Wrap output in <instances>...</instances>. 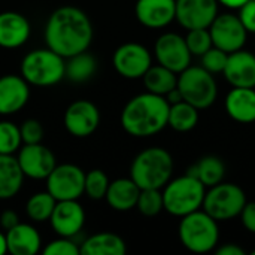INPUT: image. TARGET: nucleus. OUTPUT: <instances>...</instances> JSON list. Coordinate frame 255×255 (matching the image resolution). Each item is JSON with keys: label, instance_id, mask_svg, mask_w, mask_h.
Masks as SVG:
<instances>
[{"label": "nucleus", "instance_id": "obj_13", "mask_svg": "<svg viewBox=\"0 0 255 255\" xmlns=\"http://www.w3.org/2000/svg\"><path fill=\"white\" fill-rule=\"evenodd\" d=\"M16 160L25 178L34 181H45L57 166L54 152L40 143L22 145L18 151Z\"/></svg>", "mask_w": 255, "mask_h": 255}, {"label": "nucleus", "instance_id": "obj_45", "mask_svg": "<svg viewBox=\"0 0 255 255\" xmlns=\"http://www.w3.org/2000/svg\"><path fill=\"white\" fill-rule=\"evenodd\" d=\"M251 255H255V250L254 251H251Z\"/></svg>", "mask_w": 255, "mask_h": 255}, {"label": "nucleus", "instance_id": "obj_15", "mask_svg": "<svg viewBox=\"0 0 255 255\" xmlns=\"http://www.w3.org/2000/svg\"><path fill=\"white\" fill-rule=\"evenodd\" d=\"M218 15V0H176V19L187 28H209Z\"/></svg>", "mask_w": 255, "mask_h": 255}, {"label": "nucleus", "instance_id": "obj_19", "mask_svg": "<svg viewBox=\"0 0 255 255\" xmlns=\"http://www.w3.org/2000/svg\"><path fill=\"white\" fill-rule=\"evenodd\" d=\"M137 21L148 28H161L176 19V0H137Z\"/></svg>", "mask_w": 255, "mask_h": 255}, {"label": "nucleus", "instance_id": "obj_37", "mask_svg": "<svg viewBox=\"0 0 255 255\" xmlns=\"http://www.w3.org/2000/svg\"><path fill=\"white\" fill-rule=\"evenodd\" d=\"M22 145H31V143H40L43 139V127L37 120H25L19 126Z\"/></svg>", "mask_w": 255, "mask_h": 255}, {"label": "nucleus", "instance_id": "obj_14", "mask_svg": "<svg viewBox=\"0 0 255 255\" xmlns=\"http://www.w3.org/2000/svg\"><path fill=\"white\" fill-rule=\"evenodd\" d=\"M154 54L158 64L170 69L175 73H181L191 63V52L185 42V37L176 33L161 34L154 45Z\"/></svg>", "mask_w": 255, "mask_h": 255}, {"label": "nucleus", "instance_id": "obj_8", "mask_svg": "<svg viewBox=\"0 0 255 255\" xmlns=\"http://www.w3.org/2000/svg\"><path fill=\"white\" fill-rule=\"evenodd\" d=\"M245 205H247V196L239 185L220 182L206 191L202 208L214 220L229 221L241 215Z\"/></svg>", "mask_w": 255, "mask_h": 255}, {"label": "nucleus", "instance_id": "obj_4", "mask_svg": "<svg viewBox=\"0 0 255 255\" xmlns=\"http://www.w3.org/2000/svg\"><path fill=\"white\" fill-rule=\"evenodd\" d=\"M19 72L30 85L52 87L66 78V58L48 46L33 49L22 57Z\"/></svg>", "mask_w": 255, "mask_h": 255}, {"label": "nucleus", "instance_id": "obj_28", "mask_svg": "<svg viewBox=\"0 0 255 255\" xmlns=\"http://www.w3.org/2000/svg\"><path fill=\"white\" fill-rule=\"evenodd\" d=\"M197 123H199V109L196 106H193L185 100L170 105L167 126H170L173 130L185 133L193 130L197 126Z\"/></svg>", "mask_w": 255, "mask_h": 255}, {"label": "nucleus", "instance_id": "obj_11", "mask_svg": "<svg viewBox=\"0 0 255 255\" xmlns=\"http://www.w3.org/2000/svg\"><path fill=\"white\" fill-rule=\"evenodd\" d=\"M63 124L69 134L73 137H88L91 136L100 124L99 108L85 99L72 102L63 115Z\"/></svg>", "mask_w": 255, "mask_h": 255}, {"label": "nucleus", "instance_id": "obj_42", "mask_svg": "<svg viewBox=\"0 0 255 255\" xmlns=\"http://www.w3.org/2000/svg\"><path fill=\"white\" fill-rule=\"evenodd\" d=\"M166 99H167V102L170 103V105H173V103H178V102H182L184 100V97H182V94H181V91H179V88L176 87V88H173L167 96H166Z\"/></svg>", "mask_w": 255, "mask_h": 255}, {"label": "nucleus", "instance_id": "obj_23", "mask_svg": "<svg viewBox=\"0 0 255 255\" xmlns=\"http://www.w3.org/2000/svg\"><path fill=\"white\" fill-rule=\"evenodd\" d=\"M139 194L140 188L131 178H120L109 184L105 199L114 211L127 212L136 208Z\"/></svg>", "mask_w": 255, "mask_h": 255}, {"label": "nucleus", "instance_id": "obj_26", "mask_svg": "<svg viewBox=\"0 0 255 255\" xmlns=\"http://www.w3.org/2000/svg\"><path fill=\"white\" fill-rule=\"evenodd\" d=\"M178 73L172 72L170 69L158 64L151 66L146 73L142 76L143 84L146 87V91L158 94V96H167L173 88L178 87Z\"/></svg>", "mask_w": 255, "mask_h": 255}, {"label": "nucleus", "instance_id": "obj_43", "mask_svg": "<svg viewBox=\"0 0 255 255\" xmlns=\"http://www.w3.org/2000/svg\"><path fill=\"white\" fill-rule=\"evenodd\" d=\"M248 0H218V3L230 7V9H241Z\"/></svg>", "mask_w": 255, "mask_h": 255}, {"label": "nucleus", "instance_id": "obj_25", "mask_svg": "<svg viewBox=\"0 0 255 255\" xmlns=\"http://www.w3.org/2000/svg\"><path fill=\"white\" fill-rule=\"evenodd\" d=\"M126 242L115 233H97L85 239L81 245L84 255H124Z\"/></svg>", "mask_w": 255, "mask_h": 255}, {"label": "nucleus", "instance_id": "obj_7", "mask_svg": "<svg viewBox=\"0 0 255 255\" xmlns=\"http://www.w3.org/2000/svg\"><path fill=\"white\" fill-rule=\"evenodd\" d=\"M178 88L185 102L199 111L212 106L218 96V87L211 72L203 66H188L178 76Z\"/></svg>", "mask_w": 255, "mask_h": 255}, {"label": "nucleus", "instance_id": "obj_18", "mask_svg": "<svg viewBox=\"0 0 255 255\" xmlns=\"http://www.w3.org/2000/svg\"><path fill=\"white\" fill-rule=\"evenodd\" d=\"M31 34L27 16L15 10L0 12V48L18 49L24 46Z\"/></svg>", "mask_w": 255, "mask_h": 255}, {"label": "nucleus", "instance_id": "obj_2", "mask_svg": "<svg viewBox=\"0 0 255 255\" xmlns=\"http://www.w3.org/2000/svg\"><path fill=\"white\" fill-rule=\"evenodd\" d=\"M169 111L170 103L164 96L146 91L127 102L121 112V126L134 137L154 136L167 126Z\"/></svg>", "mask_w": 255, "mask_h": 255}, {"label": "nucleus", "instance_id": "obj_20", "mask_svg": "<svg viewBox=\"0 0 255 255\" xmlns=\"http://www.w3.org/2000/svg\"><path fill=\"white\" fill-rule=\"evenodd\" d=\"M223 73L232 87L255 88V55L244 49L229 54Z\"/></svg>", "mask_w": 255, "mask_h": 255}, {"label": "nucleus", "instance_id": "obj_31", "mask_svg": "<svg viewBox=\"0 0 255 255\" xmlns=\"http://www.w3.org/2000/svg\"><path fill=\"white\" fill-rule=\"evenodd\" d=\"M22 146L19 126L12 121H0V154L13 155Z\"/></svg>", "mask_w": 255, "mask_h": 255}, {"label": "nucleus", "instance_id": "obj_3", "mask_svg": "<svg viewBox=\"0 0 255 255\" xmlns=\"http://www.w3.org/2000/svg\"><path fill=\"white\" fill-rule=\"evenodd\" d=\"M172 173L173 158L169 151L158 146L139 152L130 167V178L140 190L164 188V185L172 179Z\"/></svg>", "mask_w": 255, "mask_h": 255}, {"label": "nucleus", "instance_id": "obj_34", "mask_svg": "<svg viewBox=\"0 0 255 255\" xmlns=\"http://www.w3.org/2000/svg\"><path fill=\"white\" fill-rule=\"evenodd\" d=\"M185 42L188 45V49L193 55L202 57L206 51H209L214 43L209 33V28H194L188 30V34L185 37Z\"/></svg>", "mask_w": 255, "mask_h": 255}, {"label": "nucleus", "instance_id": "obj_9", "mask_svg": "<svg viewBox=\"0 0 255 255\" xmlns=\"http://www.w3.org/2000/svg\"><path fill=\"white\" fill-rule=\"evenodd\" d=\"M46 181V191L57 200H79L85 188V172L70 163L57 164Z\"/></svg>", "mask_w": 255, "mask_h": 255}, {"label": "nucleus", "instance_id": "obj_33", "mask_svg": "<svg viewBox=\"0 0 255 255\" xmlns=\"http://www.w3.org/2000/svg\"><path fill=\"white\" fill-rule=\"evenodd\" d=\"M136 208L145 217H155L164 209L163 191L158 188H145L140 190Z\"/></svg>", "mask_w": 255, "mask_h": 255}, {"label": "nucleus", "instance_id": "obj_40", "mask_svg": "<svg viewBox=\"0 0 255 255\" xmlns=\"http://www.w3.org/2000/svg\"><path fill=\"white\" fill-rule=\"evenodd\" d=\"M18 223H19V218H18V215H16L15 211L7 209V211L1 212V215H0V226H1V229H3L4 232L10 230V229L15 227Z\"/></svg>", "mask_w": 255, "mask_h": 255}, {"label": "nucleus", "instance_id": "obj_36", "mask_svg": "<svg viewBox=\"0 0 255 255\" xmlns=\"http://www.w3.org/2000/svg\"><path fill=\"white\" fill-rule=\"evenodd\" d=\"M227 60H229V52L217 46H212L209 51H206L202 55V66L211 73H220V72L223 73L227 64Z\"/></svg>", "mask_w": 255, "mask_h": 255}, {"label": "nucleus", "instance_id": "obj_21", "mask_svg": "<svg viewBox=\"0 0 255 255\" xmlns=\"http://www.w3.org/2000/svg\"><path fill=\"white\" fill-rule=\"evenodd\" d=\"M7 253L12 255H34L42 251V238L37 229L28 223H18L6 232Z\"/></svg>", "mask_w": 255, "mask_h": 255}, {"label": "nucleus", "instance_id": "obj_38", "mask_svg": "<svg viewBox=\"0 0 255 255\" xmlns=\"http://www.w3.org/2000/svg\"><path fill=\"white\" fill-rule=\"evenodd\" d=\"M239 18H241L242 24L245 25L247 31L255 33V0H248L241 7Z\"/></svg>", "mask_w": 255, "mask_h": 255}, {"label": "nucleus", "instance_id": "obj_22", "mask_svg": "<svg viewBox=\"0 0 255 255\" xmlns=\"http://www.w3.org/2000/svg\"><path fill=\"white\" fill-rule=\"evenodd\" d=\"M226 112L238 123H255V90L239 88L233 90L226 97Z\"/></svg>", "mask_w": 255, "mask_h": 255}, {"label": "nucleus", "instance_id": "obj_10", "mask_svg": "<svg viewBox=\"0 0 255 255\" xmlns=\"http://www.w3.org/2000/svg\"><path fill=\"white\" fill-rule=\"evenodd\" d=\"M114 69L126 79L142 78L152 66L151 52L140 43L127 42L118 46L112 57Z\"/></svg>", "mask_w": 255, "mask_h": 255}, {"label": "nucleus", "instance_id": "obj_30", "mask_svg": "<svg viewBox=\"0 0 255 255\" xmlns=\"http://www.w3.org/2000/svg\"><path fill=\"white\" fill-rule=\"evenodd\" d=\"M57 205V200L45 190L34 193L28 197L25 203V214L33 223H45L49 221L52 211Z\"/></svg>", "mask_w": 255, "mask_h": 255}, {"label": "nucleus", "instance_id": "obj_39", "mask_svg": "<svg viewBox=\"0 0 255 255\" xmlns=\"http://www.w3.org/2000/svg\"><path fill=\"white\" fill-rule=\"evenodd\" d=\"M241 220L244 227L250 232V233H255V202H251L245 205V208L241 212Z\"/></svg>", "mask_w": 255, "mask_h": 255}, {"label": "nucleus", "instance_id": "obj_16", "mask_svg": "<svg viewBox=\"0 0 255 255\" xmlns=\"http://www.w3.org/2000/svg\"><path fill=\"white\" fill-rule=\"evenodd\" d=\"M49 224L57 236L75 238L84 229L85 211L78 200H60L52 211Z\"/></svg>", "mask_w": 255, "mask_h": 255}, {"label": "nucleus", "instance_id": "obj_6", "mask_svg": "<svg viewBox=\"0 0 255 255\" xmlns=\"http://www.w3.org/2000/svg\"><path fill=\"white\" fill-rule=\"evenodd\" d=\"M178 235L181 244L191 253L205 254L212 251L220 241L218 221L205 211H196L182 217Z\"/></svg>", "mask_w": 255, "mask_h": 255}, {"label": "nucleus", "instance_id": "obj_1", "mask_svg": "<svg viewBox=\"0 0 255 255\" xmlns=\"http://www.w3.org/2000/svg\"><path fill=\"white\" fill-rule=\"evenodd\" d=\"M94 36L90 16L76 6H60L46 19L43 37L49 49L64 58L88 51Z\"/></svg>", "mask_w": 255, "mask_h": 255}, {"label": "nucleus", "instance_id": "obj_29", "mask_svg": "<svg viewBox=\"0 0 255 255\" xmlns=\"http://www.w3.org/2000/svg\"><path fill=\"white\" fill-rule=\"evenodd\" d=\"M188 173L197 176L206 188H211L220 182H223L224 175H226V166L221 158L208 155L203 157Z\"/></svg>", "mask_w": 255, "mask_h": 255}, {"label": "nucleus", "instance_id": "obj_24", "mask_svg": "<svg viewBox=\"0 0 255 255\" xmlns=\"http://www.w3.org/2000/svg\"><path fill=\"white\" fill-rule=\"evenodd\" d=\"M24 178L16 157L0 154V200L13 199L21 191Z\"/></svg>", "mask_w": 255, "mask_h": 255}, {"label": "nucleus", "instance_id": "obj_35", "mask_svg": "<svg viewBox=\"0 0 255 255\" xmlns=\"http://www.w3.org/2000/svg\"><path fill=\"white\" fill-rule=\"evenodd\" d=\"M42 253L45 255H79L81 245H78L73 238H63L58 236L57 239L51 241Z\"/></svg>", "mask_w": 255, "mask_h": 255}, {"label": "nucleus", "instance_id": "obj_44", "mask_svg": "<svg viewBox=\"0 0 255 255\" xmlns=\"http://www.w3.org/2000/svg\"><path fill=\"white\" fill-rule=\"evenodd\" d=\"M7 253V241H6V233L0 232V255H4Z\"/></svg>", "mask_w": 255, "mask_h": 255}, {"label": "nucleus", "instance_id": "obj_32", "mask_svg": "<svg viewBox=\"0 0 255 255\" xmlns=\"http://www.w3.org/2000/svg\"><path fill=\"white\" fill-rule=\"evenodd\" d=\"M109 178L100 169H93L85 173V188L84 194H87L91 200H102L106 197L109 188Z\"/></svg>", "mask_w": 255, "mask_h": 255}, {"label": "nucleus", "instance_id": "obj_5", "mask_svg": "<svg viewBox=\"0 0 255 255\" xmlns=\"http://www.w3.org/2000/svg\"><path fill=\"white\" fill-rule=\"evenodd\" d=\"M206 194L205 184L194 175L187 173L169 181L163 190L164 211L175 217H185L203 206Z\"/></svg>", "mask_w": 255, "mask_h": 255}, {"label": "nucleus", "instance_id": "obj_27", "mask_svg": "<svg viewBox=\"0 0 255 255\" xmlns=\"http://www.w3.org/2000/svg\"><path fill=\"white\" fill-rule=\"evenodd\" d=\"M97 70V60L87 51L66 58V78L75 84L87 82Z\"/></svg>", "mask_w": 255, "mask_h": 255}, {"label": "nucleus", "instance_id": "obj_12", "mask_svg": "<svg viewBox=\"0 0 255 255\" xmlns=\"http://www.w3.org/2000/svg\"><path fill=\"white\" fill-rule=\"evenodd\" d=\"M214 46L232 54L244 48L247 42V28L241 18L233 13H221L209 25Z\"/></svg>", "mask_w": 255, "mask_h": 255}, {"label": "nucleus", "instance_id": "obj_17", "mask_svg": "<svg viewBox=\"0 0 255 255\" xmlns=\"http://www.w3.org/2000/svg\"><path fill=\"white\" fill-rule=\"evenodd\" d=\"M30 99V84L19 75L0 76V117L19 112Z\"/></svg>", "mask_w": 255, "mask_h": 255}, {"label": "nucleus", "instance_id": "obj_41", "mask_svg": "<svg viewBox=\"0 0 255 255\" xmlns=\"http://www.w3.org/2000/svg\"><path fill=\"white\" fill-rule=\"evenodd\" d=\"M217 254L218 255H245L244 248L235 245V244H227V245H223L221 248L217 250Z\"/></svg>", "mask_w": 255, "mask_h": 255}]
</instances>
